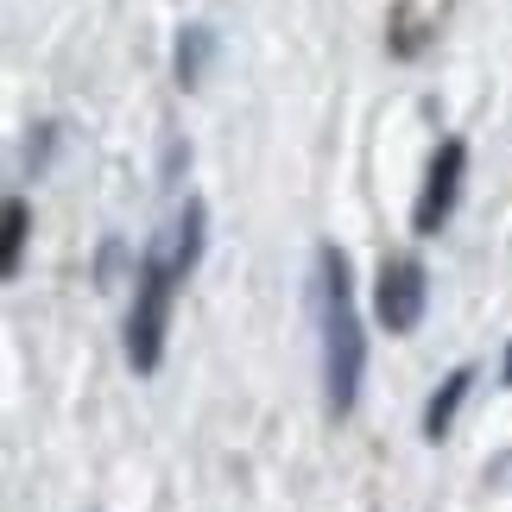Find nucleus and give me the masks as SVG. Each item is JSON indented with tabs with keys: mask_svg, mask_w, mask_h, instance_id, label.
Returning a JSON list of instances; mask_svg holds the SVG:
<instances>
[{
	"mask_svg": "<svg viewBox=\"0 0 512 512\" xmlns=\"http://www.w3.org/2000/svg\"><path fill=\"white\" fill-rule=\"evenodd\" d=\"M203 247H209V209L196 203V196H184V209L171 215L165 241H152L146 260L133 266V304H127V361H133V373H159L165 329H171V298L196 272Z\"/></svg>",
	"mask_w": 512,
	"mask_h": 512,
	"instance_id": "f257e3e1",
	"label": "nucleus"
},
{
	"mask_svg": "<svg viewBox=\"0 0 512 512\" xmlns=\"http://www.w3.org/2000/svg\"><path fill=\"white\" fill-rule=\"evenodd\" d=\"M317 323H323V399L329 418H348L367 380V336H361V310H354L348 285V253L336 241L317 247Z\"/></svg>",
	"mask_w": 512,
	"mask_h": 512,
	"instance_id": "f03ea898",
	"label": "nucleus"
},
{
	"mask_svg": "<svg viewBox=\"0 0 512 512\" xmlns=\"http://www.w3.org/2000/svg\"><path fill=\"white\" fill-rule=\"evenodd\" d=\"M424 298H430L424 260H411V253L380 260V272H373V317H380L386 336H411L424 323Z\"/></svg>",
	"mask_w": 512,
	"mask_h": 512,
	"instance_id": "7ed1b4c3",
	"label": "nucleus"
},
{
	"mask_svg": "<svg viewBox=\"0 0 512 512\" xmlns=\"http://www.w3.org/2000/svg\"><path fill=\"white\" fill-rule=\"evenodd\" d=\"M462 184H468V140L449 133V140L430 152V165H424V190H418V209H411V228H418V234H437L449 215H456Z\"/></svg>",
	"mask_w": 512,
	"mask_h": 512,
	"instance_id": "20e7f679",
	"label": "nucleus"
},
{
	"mask_svg": "<svg viewBox=\"0 0 512 512\" xmlns=\"http://www.w3.org/2000/svg\"><path fill=\"white\" fill-rule=\"evenodd\" d=\"M215 51H222V38H215V26H209V19H190V26L177 32V51H171L177 89H203V76L215 70Z\"/></svg>",
	"mask_w": 512,
	"mask_h": 512,
	"instance_id": "39448f33",
	"label": "nucleus"
},
{
	"mask_svg": "<svg viewBox=\"0 0 512 512\" xmlns=\"http://www.w3.org/2000/svg\"><path fill=\"white\" fill-rule=\"evenodd\" d=\"M468 386H475V367H456V373H443V386H437V392H430V405H424V437H430V443H443V437H449L456 411L468 405Z\"/></svg>",
	"mask_w": 512,
	"mask_h": 512,
	"instance_id": "423d86ee",
	"label": "nucleus"
},
{
	"mask_svg": "<svg viewBox=\"0 0 512 512\" xmlns=\"http://www.w3.org/2000/svg\"><path fill=\"white\" fill-rule=\"evenodd\" d=\"M26 234H32L26 196H7V209H0V279H19V266H26Z\"/></svg>",
	"mask_w": 512,
	"mask_h": 512,
	"instance_id": "0eeeda50",
	"label": "nucleus"
},
{
	"mask_svg": "<svg viewBox=\"0 0 512 512\" xmlns=\"http://www.w3.org/2000/svg\"><path fill=\"white\" fill-rule=\"evenodd\" d=\"M57 133H64V127H57V121H38V127H32V140H26V177H45V171H51Z\"/></svg>",
	"mask_w": 512,
	"mask_h": 512,
	"instance_id": "6e6552de",
	"label": "nucleus"
},
{
	"mask_svg": "<svg viewBox=\"0 0 512 512\" xmlns=\"http://www.w3.org/2000/svg\"><path fill=\"white\" fill-rule=\"evenodd\" d=\"M184 165H190V146L171 140V146H165V184H177V171H184Z\"/></svg>",
	"mask_w": 512,
	"mask_h": 512,
	"instance_id": "1a4fd4ad",
	"label": "nucleus"
},
{
	"mask_svg": "<svg viewBox=\"0 0 512 512\" xmlns=\"http://www.w3.org/2000/svg\"><path fill=\"white\" fill-rule=\"evenodd\" d=\"M506 386H512V348H506Z\"/></svg>",
	"mask_w": 512,
	"mask_h": 512,
	"instance_id": "9d476101",
	"label": "nucleus"
}]
</instances>
